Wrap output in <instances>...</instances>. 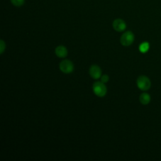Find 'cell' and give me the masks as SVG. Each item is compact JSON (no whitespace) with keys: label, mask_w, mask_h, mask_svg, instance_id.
I'll return each mask as SVG.
<instances>
[{"label":"cell","mask_w":161,"mask_h":161,"mask_svg":"<svg viewBox=\"0 0 161 161\" xmlns=\"http://www.w3.org/2000/svg\"><path fill=\"white\" fill-rule=\"evenodd\" d=\"M13 4L16 6H20L24 4L25 0H11Z\"/></svg>","instance_id":"30bf717a"},{"label":"cell","mask_w":161,"mask_h":161,"mask_svg":"<svg viewBox=\"0 0 161 161\" xmlns=\"http://www.w3.org/2000/svg\"><path fill=\"white\" fill-rule=\"evenodd\" d=\"M149 48H150V44L148 42H142L139 46V50L141 53H147L148 51Z\"/></svg>","instance_id":"9c48e42d"},{"label":"cell","mask_w":161,"mask_h":161,"mask_svg":"<svg viewBox=\"0 0 161 161\" xmlns=\"http://www.w3.org/2000/svg\"><path fill=\"white\" fill-rule=\"evenodd\" d=\"M113 26L114 30L117 31H123L126 29V25L121 19H116L113 23Z\"/></svg>","instance_id":"8992f818"},{"label":"cell","mask_w":161,"mask_h":161,"mask_svg":"<svg viewBox=\"0 0 161 161\" xmlns=\"http://www.w3.org/2000/svg\"><path fill=\"white\" fill-rule=\"evenodd\" d=\"M89 74L94 79H98L102 76V71L98 65H92L89 69Z\"/></svg>","instance_id":"5b68a950"},{"label":"cell","mask_w":161,"mask_h":161,"mask_svg":"<svg viewBox=\"0 0 161 161\" xmlns=\"http://www.w3.org/2000/svg\"><path fill=\"white\" fill-rule=\"evenodd\" d=\"M92 90L94 93L98 97H104L107 93V88L101 81H96L93 84Z\"/></svg>","instance_id":"6da1fadb"},{"label":"cell","mask_w":161,"mask_h":161,"mask_svg":"<svg viewBox=\"0 0 161 161\" xmlns=\"http://www.w3.org/2000/svg\"><path fill=\"white\" fill-rule=\"evenodd\" d=\"M135 40V36L134 34L130 31H128L125 32L120 38V42L122 44V45L125 47H128L131 45Z\"/></svg>","instance_id":"3957f363"},{"label":"cell","mask_w":161,"mask_h":161,"mask_svg":"<svg viewBox=\"0 0 161 161\" xmlns=\"http://www.w3.org/2000/svg\"><path fill=\"white\" fill-rule=\"evenodd\" d=\"M60 70L65 73V74H69L71 73L74 70V64L72 62L69 60L65 59L62 60L59 64Z\"/></svg>","instance_id":"277c9868"},{"label":"cell","mask_w":161,"mask_h":161,"mask_svg":"<svg viewBox=\"0 0 161 161\" xmlns=\"http://www.w3.org/2000/svg\"><path fill=\"white\" fill-rule=\"evenodd\" d=\"M109 79V76L108 75L105 74V75H103L101 77V81L103 82V83H106V82H108Z\"/></svg>","instance_id":"7c38bea8"},{"label":"cell","mask_w":161,"mask_h":161,"mask_svg":"<svg viewBox=\"0 0 161 161\" xmlns=\"http://www.w3.org/2000/svg\"><path fill=\"white\" fill-rule=\"evenodd\" d=\"M55 53L56 55L59 58H65L68 53L67 49L63 45H59L56 47Z\"/></svg>","instance_id":"52a82bcc"},{"label":"cell","mask_w":161,"mask_h":161,"mask_svg":"<svg viewBox=\"0 0 161 161\" xmlns=\"http://www.w3.org/2000/svg\"><path fill=\"white\" fill-rule=\"evenodd\" d=\"M137 87L142 91H147L151 87L150 79L145 75H140L136 80Z\"/></svg>","instance_id":"7a4b0ae2"},{"label":"cell","mask_w":161,"mask_h":161,"mask_svg":"<svg viewBox=\"0 0 161 161\" xmlns=\"http://www.w3.org/2000/svg\"><path fill=\"white\" fill-rule=\"evenodd\" d=\"M140 102L143 104V105H147L148 104L151 100V97L149 94L147 92H143L142 94H140V97H139Z\"/></svg>","instance_id":"ba28073f"},{"label":"cell","mask_w":161,"mask_h":161,"mask_svg":"<svg viewBox=\"0 0 161 161\" xmlns=\"http://www.w3.org/2000/svg\"><path fill=\"white\" fill-rule=\"evenodd\" d=\"M6 48V45L5 43L4 42V41L3 40H1L0 41V53L2 54L3 53V52L4 51Z\"/></svg>","instance_id":"8fae6325"}]
</instances>
